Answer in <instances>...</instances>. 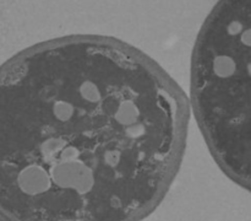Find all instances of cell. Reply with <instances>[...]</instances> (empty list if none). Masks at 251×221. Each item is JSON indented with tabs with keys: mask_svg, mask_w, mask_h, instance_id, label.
I'll list each match as a JSON object with an SVG mask.
<instances>
[{
	"mask_svg": "<svg viewBox=\"0 0 251 221\" xmlns=\"http://www.w3.org/2000/svg\"><path fill=\"white\" fill-rule=\"evenodd\" d=\"M190 100L124 41L49 39L0 68V215L141 221L184 159Z\"/></svg>",
	"mask_w": 251,
	"mask_h": 221,
	"instance_id": "cell-1",
	"label": "cell"
},
{
	"mask_svg": "<svg viewBox=\"0 0 251 221\" xmlns=\"http://www.w3.org/2000/svg\"><path fill=\"white\" fill-rule=\"evenodd\" d=\"M190 106L213 160L251 193V0H218L194 44Z\"/></svg>",
	"mask_w": 251,
	"mask_h": 221,
	"instance_id": "cell-2",
	"label": "cell"
}]
</instances>
